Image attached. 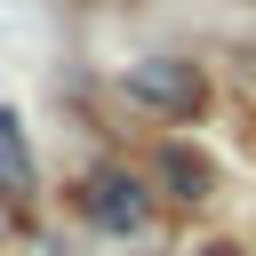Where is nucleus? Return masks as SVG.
Segmentation results:
<instances>
[{"mask_svg": "<svg viewBox=\"0 0 256 256\" xmlns=\"http://www.w3.org/2000/svg\"><path fill=\"white\" fill-rule=\"evenodd\" d=\"M80 216H88L96 232L128 240V232H144V224H152V184L104 160V168H88V176H80Z\"/></svg>", "mask_w": 256, "mask_h": 256, "instance_id": "nucleus-1", "label": "nucleus"}, {"mask_svg": "<svg viewBox=\"0 0 256 256\" xmlns=\"http://www.w3.org/2000/svg\"><path fill=\"white\" fill-rule=\"evenodd\" d=\"M120 88H128L144 112H160V120H200V104H208V80H200L184 56H144V64L120 72Z\"/></svg>", "mask_w": 256, "mask_h": 256, "instance_id": "nucleus-2", "label": "nucleus"}, {"mask_svg": "<svg viewBox=\"0 0 256 256\" xmlns=\"http://www.w3.org/2000/svg\"><path fill=\"white\" fill-rule=\"evenodd\" d=\"M152 176H160L168 200H208V192H216V168H208L192 144H160V168H152Z\"/></svg>", "mask_w": 256, "mask_h": 256, "instance_id": "nucleus-3", "label": "nucleus"}, {"mask_svg": "<svg viewBox=\"0 0 256 256\" xmlns=\"http://www.w3.org/2000/svg\"><path fill=\"white\" fill-rule=\"evenodd\" d=\"M0 184L8 192H32V152H24V128H16L8 104H0Z\"/></svg>", "mask_w": 256, "mask_h": 256, "instance_id": "nucleus-4", "label": "nucleus"}, {"mask_svg": "<svg viewBox=\"0 0 256 256\" xmlns=\"http://www.w3.org/2000/svg\"><path fill=\"white\" fill-rule=\"evenodd\" d=\"M200 256H240V248H232V240H208V248H200Z\"/></svg>", "mask_w": 256, "mask_h": 256, "instance_id": "nucleus-5", "label": "nucleus"}]
</instances>
